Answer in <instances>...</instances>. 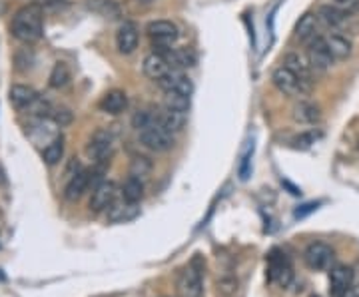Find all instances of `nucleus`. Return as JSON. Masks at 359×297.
<instances>
[{
  "mask_svg": "<svg viewBox=\"0 0 359 297\" xmlns=\"http://www.w3.org/2000/svg\"><path fill=\"white\" fill-rule=\"evenodd\" d=\"M10 32L17 40L26 42V44H32V42L40 40L42 38V10H40V6L30 4V6L20 8L12 19Z\"/></svg>",
  "mask_w": 359,
  "mask_h": 297,
  "instance_id": "obj_1",
  "label": "nucleus"
},
{
  "mask_svg": "<svg viewBox=\"0 0 359 297\" xmlns=\"http://www.w3.org/2000/svg\"><path fill=\"white\" fill-rule=\"evenodd\" d=\"M204 269L206 261L200 256L192 258L184 269L178 272L176 278V294L178 297H202L204 294Z\"/></svg>",
  "mask_w": 359,
  "mask_h": 297,
  "instance_id": "obj_2",
  "label": "nucleus"
},
{
  "mask_svg": "<svg viewBox=\"0 0 359 297\" xmlns=\"http://www.w3.org/2000/svg\"><path fill=\"white\" fill-rule=\"evenodd\" d=\"M267 281L282 289L294 281V265L282 249H271L267 256Z\"/></svg>",
  "mask_w": 359,
  "mask_h": 297,
  "instance_id": "obj_3",
  "label": "nucleus"
},
{
  "mask_svg": "<svg viewBox=\"0 0 359 297\" xmlns=\"http://www.w3.org/2000/svg\"><path fill=\"white\" fill-rule=\"evenodd\" d=\"M271 82H274V86H276L280 92L284 94V96H289V98H302V96H307V94L311 92V88H314V84L303 82L302 78H298V76L294 74L289 68H285V66H280V68L274 70Z\"/></svg>",
  "mask_w": 359,
  "mask_h": 297,
  "instance_id": "obj_4",
  "label": "nucleus"
},
{
  "mask_svg": "<svg viewBox=\"0 0 359 297\" xmlns=\"http://www.w3.org/2000/svg\"><path fill=\"white\" fill-rule=\"evenodd\" d=\"M146 32L152 38L154 44V52H168L172 44L178 40V26L170 20H152L146 26Z\"/></svg>",
  "mask_w": 359,
  "mask_h": 297,
  "instance_id": "obj_5",
  "label": "nucleus"
},
{
  "mask_svg": "<svg viewBox=\"0 0 359 297\" xmlns=\"http://www.w3.org/2000/svg\"><path fill=\"white\" fill-rule=\"evenodd\" d=\"M114 150H116L114 134L110 130H106V128H100V130H96L92 134V138L86 146V154L98 164H106L114 156Z\"/></svg>",
  "mask_w": 359,
  "mask_h": 297,
  "instance_id": "obj_6",
  "label": "nucleus"
},
{
  "mask_svg": "<svg viewBox=\"0 0 359 297\" xmlns=\"http://www.w3.org/2000/svg\"><path fill=\"white\" fill-rule=\"evenodd\" d=\"M334 260H336V252L331 245L323 242L309 243L303 252V261L309 269L314 272H327L334 267Z\"/></svg>",
  "mask_w": 359,
  "mask_h": 297,
  "instance_id": "obj_7",
  "label": "nucleus"
},
{
  "mask_svg": "<svg viewBox=\"0 0 359 297\" xmlns=\"http://www.w3.org/2000/svg\"><path fill=\"white\" fill-rule=\"evenodd\" d=\"M138 138H140V144L144 148L158 152V154L174 148V134L164 130L158 122L148 126V128H144L142 132H138Z\"/></svg>",
  "mask_w": 359,
  "mask_h": 297,
  "instance_id": "obj_8",
  "label": "nucleus"
},
{
  "mask_svg": "<svg viewBox=\"0 0 359 297\" xmlns=\"http://www.w3.org/2000/svg\"><path fill=\"white\" fill-rule=\"evenodd\" d=\"M307 62H309V66H311V70L316 74H323V72H327L334 66L336 60H334V56H331L327 44H325V38H314L307 44Z\"/></svg>",
  "mask_w": 359,
  "mask_h": 297,
  "instance_id": "obj_9",
  "label": "nucleus"
},
{
  "mask_svg": "<svg viewBox=\"0 0 359 297\" xmlns=\"http://www.w3.org/2000/svg\"><path fill=\"white\" fill-rule=\"evenodd\" d=\"M353 285V269L345 263H336L329 269V296L343 297Z\"/></svg>",
  "mask_w": 359,
  "mask_h": 297,
  "instance_id": "obj_10",
  "label": "nucleus"
},
{
  "mask_svg": "<svg viewBox=\"0 0 359 297\" xmlns=\"http://www.w3.org/2000/svg\"><path fill=\"white\" fill-rule=\"evenodd\" d=\"M116 196H118V187L114 182H100L92 187V196H90V212L100 214V212H108V207L116 202Z\"/></svg>",
  "mask_w": 359,
  "mask_h": 297,
  "instance_id": "obj_11",
  "label": "nucleus"
},
{
  "mask_svg": "<svg viewBox=\"0 0 359 297\" xmlns=\"http://www.w3.org/2000/svg\"><path fill=\"white\" fill-rule=\"evenodd\" d=\"M158 86L166 92L184 94V96H192L194 94V82L189 80L188 74H184L182 70H170L164 78L158 80Z\"/></svg>",
  "mask_w": 359,
  "mask_h": 297,
  "instance_id": "obj_12",
  "label": "nucleus"
},
{
  "mask_svg": "<svg viewBox=\"0 0 359 297\" xmlns=\"http://www.w3.org/2000/svg\"><path fill=\"white\" fill-rule=\"evenodd\" d=\"M94 176L96 174L92 170H80L72 178H68V182H66V186H64V198H66L68 202L80 200V198L88 192V187L92 184V178H94Z\"/></svg>",
  "mask_w": 359,
  "mask_h": 297,
  "instance_id": "obj_13",
  "label": "nucleus"
},
{
  "mask_svg": "<svg viewBox=\"0 0 359 297\" xmlns=\"http://www.w3.org/2000/svg\"><path fill=\"white\" fill-rule=\"evenodd\" d=\"M140 42V30L134 22H124L116 32V48L120 54H132Z\"/></svg>",
  "mask_w": 359,
  "mask_h": 297,
  "instance_id": "obj_14",
  "label": "nucleus"
},
{
  "mask_svg": "<svg viewBox=\"0 0 359 297\" xmlns=\"http://www.w3.org/2000/svg\"><path fill=\"white\" fill-rule=\"evenodd\" d=\"M140 216V205L132 204V202H126L124 198L122 200H116L108 212H106V218L110 223H126L132 222Z\"/></svg>",
  "mask_w": 359,
  "mask_h": 297,
  "instance_id": "obj_15",
  "label": "nucleus"
},
{
  "mask_svg": "<svg viewBox=\"0 0 359 297\" xmlns=\"http://www.w3.org/2000/svg\"><path fill=\"white\" fill-rule=\"evenodd\" d=\"M156 120H158V124H160L166 132H170V134H178V132H182L184 128H186L188 116H186L184 112L170 110V108L164 106L162 110L156 112Z\"/></svg>",
  "mask_w": 359,
  "mask_h": 297,
  "instance_id": "obj_16",
  "label": "nucleus"
},
{
  "mask_svg": "<svg viewBox=\"0 0 359 297\" xmlns=\"http://www.w3.org/2000/svg\"><path fill=\"white\" fill-rule=\"evenodd\" d=\"M142 70L150 80L158 82L160 78H164V76L168 74L172 68L170 64H168V60H166V56L160 54V52H150L142 62Z\"/></svg>",
  "mask_w": 359,
  "mask_h": 297,
  "instance_id": "obj_17",
  "label": "nucleus"
},
{
  "mask_svg": "<svg viewBox=\"0 0 359 297\" xmlns=\"http://www.w3.org/2000/svg\"><path fill=\"white\" fill-rule=\"evenodd\" d=\"M98 108L104 114L110 116H120L122 112H126L128 108V96L124 90H110L102 96V100L98 102Z\"/></svg>",
  "mask_w": 359,
  "mask_h": 297,
  "instance_id": "obj_18",
  "label": "nucleus"
},
{
  "mask_svg": "<svg viewBox=\"0 0 359 297\" xmlns=\"http://www.w3.org/2000/svg\"><path fill=\"white\" fill-rule=\"evenodd\" d=\"M168 64H170L172 70H188V68H194L196 62H198V56L192 48H170L168 52H164Z\"/></svg>",
  "mask_w": 359,
  "mask_h": 297,
  "instance_id": "obj_19",
  "label": "nucleus"
},
{
  "mask_svg": "<svg viewBox=\"0 0 359 297\" xmlns=\"http://www.w3.org/2000/svg\"><path fill=\"white\" fill-rule=\"evenodd\" d=\"M284 66L285 68H289L298 78H302L303 82L314 84V70H311L307 58L300 54V52H287V54L284 56Z\"/></svg>",
  "mask_w": 359,
  "mask_h": 297,
  "instance_id": "obj_20",
  "label": "nucleus"
},
{
  "mask_svg": "<svg viewBox=\"0 0 359 297\" xmlns=\"http://www.w3.org/2000/svg\"><path fill=\"white\" fill-rule=\"evenodd\" d=\"M10 98V104L17 108V110H28L34 102L38 100V94L34 88L30 86H24V84H14L8 92Z\"/></svg>",
  "mask_w": 359,
  "mask_h": 297,
  "instance_id": "obj_21",
  "label": "nucleus"
},
{
  "mask_svg": "<svg viewBox=\"0 0 359 297\" xmlns=\"http://www.w3.org/2000/svg\"><path fill=\"white\" fill-rule=\"evenodd\" d=\"M291 118L300 124H318L322 120V110L314 102L300 100L291 110Z\"/></svg>",
  "mask_w": 359,
  "mask_h": 297,
  "instance_id": "obj_22",
  "label": "nucleus"
},
{
  "mask_svg": "<svg viewBox=\"0 0 359 297\" xmlns=\"http://www.w3.org/2000/svg\"><path fill=\"white\" fill-rule=\"evenodd\" d=\"M318 14H311V12H305L300 22H298V26H296V38L303 42V44H309L314 38H318Z\"/></svg>",
  "mask_w": 359,
  "mask_h": 297,
  "instance_id": "obj_23",
  "label": "nucleus"
},
{
  "mask_svg": "<svg viewBox=\"0 0 359 297\" xmlns=\"http://www.w3.org/2000/svg\"><path fill=\"white\" fill-rule=\"evenodd\" d=\"M347 19H349V14L341 6H338V4H334V6L331 4H325V6H322L318 10V20L322 24H325L327 28H340Z\"/></svg>",
  "mask_w": 359,
  "mask_h": 297,
  "instance_id": "obj_24",
  "label": "nucleus"
},
{
  "mask_svg": "<svg viewBox=\"0 0 359 297\" xmlns=\"http://www.w3.org/2000/svg\"><path fill=\"white\" fill-rule=\"evenodd\" d=\"M323 38H325V44H327L329 52H331V56H334V60H345V58L351 56L353 46H351V40H349V38L341 37V34H336V32Z\"/></svg>",
  "mask_w": 359,
  "mask_h": 297,
  "instance_id": "obj_25",
  "label": "nucleus"
},
{
  "mask_svg": "<svg viewBox=\"0 0 359 297\" xmlns=\"http://www.w3.org/2000/svg\"><path fill=\"white\" fill-rule=\"evenodd\" d=\"M122 198H124L126 202L140 204V200L144 198V182H142V178L130 176V178L122 184Z\"/></svg>",
  "mask_w": 359,
  "mask_h": 297,
  "instance_id": "obj_26",
  "label": "nucleus"
},
{
  "mask_svg": "<svg viewBox=\"0 0 359 297\" xmlns=\"http://www.w3.org/2000/svg\"><path fill=\"white\" fill-rule=\"evenodd\" d=\"M62 156H64V138L62 136H57L54 140H50L42 150V160L48 166H57L62 160Z\"/></svg>",
  "mask_w": 359,
  "mask_h": 297,
  "instance_id": "obj_27",
  "label": "nucleus"
},
{
  "mask_svg": "<svg viewBox=\"0 0 359 297\" xmlns=\"http://www.w3.org/2000/svg\"><path fill=\"white\" fill-rule=\"evenodd\" d=\"M88 6L98 12V14H102V17H110V19H116L118 14H120V6L114 2V0H90L88 2Z\"/></svg>",
  "mask_w": 359,
  "mask_h": 297,
  "instance_id": "obj_28",
  "label": "nucleus"
},
{
  "mask_svg": "<svg viewBox=\"0 0 359 297\" xmlns=\"http://www.w3.org/2000/svg\"><path fill=\"white\" fill-rule=\"evenodd\" d=\"M70 82V68L64 62H58L50 72V86L52 88H64Z\"/></svg>",
  "mask_w": 359,
  "mask_h": 297,
  "instance_id": "obj_29",
  "label": "nucleus"
},
{
  "mask_svg": "<svg viewBox=\"0 0 359 297\" xmlns=\"http://www.w3.org/2000/svg\"><path fill=\"white\" fill-rule=\"evenodd\" d=\"M164 106L170 108V110L184 112V114H186V112L189 110V96H184V94H176V92H166Z\"/></svg>",
  "mask_w": 359,
  "mask_h": 297,
  "instance_id": "obj_30",
  "label": "nucleus"
},
{
  "mask_svg": "<svg viewBox=\"0 0 359 297\" xmlns=\"http://www.w3.org/2000/svg\"><path fill=\"white\" fill-rule=\"evenodd\" d=\"M156 112H148V110H138L132 116V128L134 130L142 132L144 128H148L152 124H156Z\"/></svg>",
  "mask_w": 359,
  "mask_h": 297,
  "instance_id": "obj_31",
  "label": "nucleus"
},
{
  "mask_svg": "<svg viewBox=\"0 0 359 297\" xmlns=\"http://www.w3.org/2000/svg\"><path fill=\"white\" fill-rule=\"evenodd\" d=\"M152 172V162L144 156H136L130 164V176H136V178H144Z\"/></svg>",
  "mask_w": 359,
  "mask_h": 297,
  "instance_id": "obj_32",
  "label": "nucleus"
},
{
  "mask_svg": "<svg viewBox=\"0 0 359 297\" xmlns=\"http://www.w3.org/2000/svg\"><path fill=\"white\" fill-rule=\"evenodd\" d=\"M52 120H54V124L57 126H68L70 122H72V112L66 110V108H58V110L52 112Z\"/></svg>",
  "mask_w": 359,
  "mask_h": 297,
  "instance_id": "obj_33",
  "label": "nucleus"
},
{
  "mask_svg": "<svg viewBox=\"0 0 359 297\" xmlns=\"http://www.w3.org/2000/svg\"><path fill=\"white\" fill-rule=\"evenodd\" d=\"M218 291L224 297H232L238 291V281H234V279H222V281H218Z\"/></svg>",
  "mask_w": 359,
  "mask_h": 297,
  "instance_id": "obj_34",
  "label": "nucleus"
},
{
  "mask_svg": "<svg viewBox=\"0 0 359 297\" xmlns=\"http://www.w3.org/2000/svg\"><path fill=\"white\" fill-rule=\"evenodd\" d=\"M343 297H359V283H353V285L349 287V291Z\"/></svg>",
  "mask_w": 359,
  "mask_h": 297,
  "instance_id": "obj_35",
  "label": "nucleus"
},
{
  "mask_svg": "<svg viewBox=\"0 0 359 297\" xmlns=\"http://www.w3.org/2000/svg\"><path fill=\"white\" fill-rule=\"evenodd\" d=\"M4 180H6V176H4V170H2V166H0V186L4 184Z\"/></svg>",
  "mask_w": 359,
  "mask_h": 297,
  "instance_id": "obj_36",
  "label": "nucleus"
},
{
  "mask_svg": "<svg viewBox=\"0 0 359 297\" xmlns=\"http://www.w3.org/2000/svg\"><path fill=\"white\" fill-rule=\"evenodd\" d=\"M336 2H338V4H343V2H347V0H336Z\"/></svg>",
  "mask_w": 359,
  "mask_h": 297,
  "instance_id": "obj_37",
  "label": "nucleus"
},
{
  "mask_svg": "<svg viewBox=\"0 0 359 297\" xmlns=\"http://www.w3.org/2000/svg\"><path fill=\"white\" fill-rule=\"evenodd\" d=\"M309 297H322V296H318V294H311V296Z\"/></svg>",
  "mask_w": 359,
  "mask_h": 297,
  "instance_id": "obj_38",
  "label": "nucleus"
},
{
  "mask_svg": "<svg viewBox=\"0 0 359 297\" xmlns=\"http://www.w3.org/2000/svg\"><path fill=\"white\" fill-rule=\"evenodd\" d=\"M140 2H152V0H140Z\"/></svg>",
  "mask_w": 359,
  "mask_h": 297,
  "instance_id": "obj_39",
  "label": "nucleus"
}]
</instances>
